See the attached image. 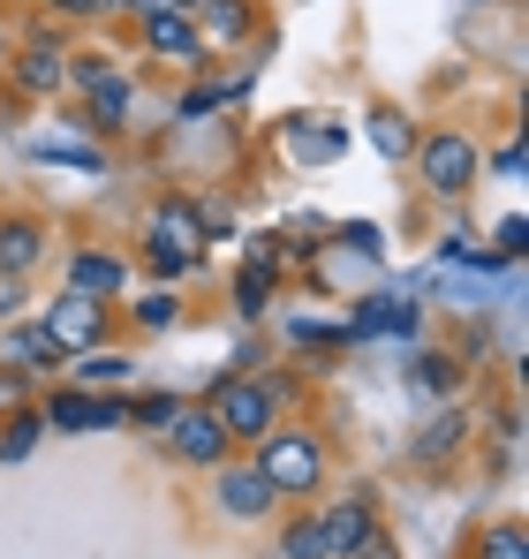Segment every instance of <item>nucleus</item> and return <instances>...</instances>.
<instances>
[{"label": "nucleus", "instance_id": "obj_25", "mask_svg": "<svg viewBox=\"0 0 529 559\" xmlns=\"http://www.w3.org/2000/svg\"><path fill=\"white\" fill-rule=\"evenodd\" d=\"M137 325H144V333H167V325H175V295H144V302H137Z\"/></svg>", "mask_w": 529, "mask_h": 559}, {"label": "nucleus", "instance_id": "obj_15", "mask_svg": "<svg viewBox=\"0 0 529 559\" xmlns=\"http://www.w3.org/2000/svg\"><path fill=\"white\" fill-rule=\"evenodd\" d=\"M38 250H46V235H38L31 219H8V227H0V273H8V280L31 273V265H38Z\"/></svg>", "mask_w": 529, "mask_h": 559}, {"label": "nucleus", "instance_id": "obj_9", "mask_svg": "<svg viewBox=\"0 0 529 559\" xmlns=\"http://www.w3.org/2000/svg\"><path fill=\"white\" fill-rule=\"evenodd\" d=\"M272 499H280V491L264 484L258 468H227V476H220V507H227L235 522H258V514L272 507Z\"/></svg>", "mask_w": 529, "mask_h": 559}, {"label": "nucleus", "instance_id": "obj_7", "mask_svg": "<svg viewBox=\"0 0 529 559\" xmlns=\"http://www.w3.org/2000/svg\"><path fill=\"white\" fill-rule=\"evenodd\" d=\"M167 431H175V454H181V462H197V468H212L220 454H227V431H220L212 408H175Z\"/></svg>", "mask_w": 529, "mask_h": 559}, {"label": "nucleus", "instance_id": "obj_19", "mask_svg": "<svg viewBox=\"0 0 529 559\" xmlns=\"http://www.w3.org/2000/svg\"><path fill=\"white\" fill-rule=\"evenodd\" d=\"M91 114H98V121H121V114H129V84L98 69V76H91Z\"/></svg>", "mask_w": 529, "mask_h": 559}, {"label": "nucleus", "instance_id": "obj_3", "mask_svg": "<svg viewBox=\"0 0 529 559\" xmlns=\"http://www.w3.org/2000/svg\"><path fill=\"white\" fill-rule=\"evenodd\" d=\"M318 537H326V559H393L386 537H378V522H371V507H355V499L318 522Z\"/></svg>", "mask_w": 529, "mask_h": 559}, {"label": "nucleus", "instance_id": "obj_24", "mask_svg": "<svg viewBox=\"0 0 529 559\" xmlns=\"http://www.w3.org/2000/svg\"><path fill=\"white\" fill-rule=\"evenodd\" d=\"M280 552H287V559H326V537H318V522L287 530V537H280Z\"/></svg>", "mask_w": 529, "mask_h": 559}, {"label": "nucleus", "instance_id": "obj_6", "mask_svg": "<svg viewBox=\"0 0 529 559\" xmlns=\"http://www.w3.org/2000/svg\"><path fill=\"white\" fill-rule=\"evenodd\" d=\"M46 424H54V431H106V424H129V401H106V393H54Z\"/></svg>", "mask_w": 529, "mask_h": 559}, {"label": "nucleus", "instance_id": "obj_5", "mask_svg": "<svg viewBox=\"0 0 529 559\" xmlns=\"http://www.w3.org/2000/svg\"><path fill=\"white\" fill-rule=\"evenodd\" d=\"M424 182L439 189V197L469 189V182H477V144H469V136H454V129L424 136Z\"/></svg>", "mask_w": 529, "mask_h": 559}, {"label": "nucleus", "instance_id": "obj_17", "mask_svg": "<svg viewBox=\"0 0 529 559\" xmlns=\"http://www.w3.org/2000/svg\"><path fill=\"white\" fill-rule=\"evenodd\" d=\"M15 84H23V92H54V84H61V46H31L23 69H15Z\"/></svg>", "mask_w": 529, "mask_h": 559}, {"label": "nucleus", "instance_id": "obj_26", "mask_svg": "<svg viewBox=\"0 0 529 559\" xmlns=\"http://www.w3.org/2000/svg\"><path fill=\"white\" fill-rule=\"evenodd\" d=\"M287 341H303V348H333V341H349V333H333V325H310V318H295V325H287Z\"/></svg>", "mask_w": 529, "mask_h": 559}, {"label": "nucleus", "instance_id": "obj_4", "mask_svg": "<svg viewBox=\"0 0 529 559\" xmlns=\"http://www.w3.org/2000/svg\"><path fill=\"white\" fill-rule=\"evenodd\" d=\"M197 242H204V235H197V212H189V204H160V212H152V265H160V273L197 265Z\"/></svg>", "mask_w": 529, "mask_h": 559}, {"label": "nucleus", "instance_id": "obj_32", "mask_svg": "<svg viewBox=\"0 0 529 559\" xmlns=\"http://www.w3.org/2000/svg\"><path fill=\"white\" fill-rule=\"evenodd\" d=\"M77 15H98V8H129V0H69Z\"/></svg>", "mask_w": 529, "mask_h": 559}, {"label": "nucleus", "instance_id": "obj_18", "mask_svg": "<svg viewBox=\"0 0 529 559\" xmlns=\"http://www.w3.org/2000/svg\"><path fill=\"white\" fill-rule=\"evenodd\" d=\"M69 287H77V295H114V287H121V258H77Z\"/></svg>", "mask_w": 529, "mask_h": 559}, {"label": "nucleus", "instance_id": "obj_34", "mask_svg": "<svg viewBox=\"0 0 529 559\" xmlns=\"http://www.w3.org/2000/svg\"><path fill=\"white\" fill-rule=\"evenodd\" d=\"M167 8H197V0H167Z\"/></svg>", "mask_w": 529, "mask_h": 559}, {"label": "nucleus", "instance_id": "obj_16", "mask_svg": "<svg viewBox=\"0 0 529 559\" xmlns=\"http://www.w3.org/2000/svg\"><path fill=\"white\" fill-rule=\"evenodd\" d=\"M461 431H469V416H461V408H439V416H432V431L416 439V462H446V454L461 447Z\"/></svg>", "mask_w": 529, "mask_h": 559}, {"label": "nucleus", "instance_id": "obj_10", "mask_svg": "<svg viewBox=\"0 0 529 559\" xmlns=\"http://www.w3.org/2000/svg\"><path fill=\"white\" fill-rule=\"evenodd\" d=\"M386 333H416V302H393V295H378V302H363L349 325V341H386Z\"/></svg>", "mask_w": 529, "mask_h": 559}, {"label": "nucleus", "instance_id": "obj_28", "mask_svg": "<svg viewBox=\"0 0 529 559\" xmlns=\"http://www.w3.org/2000/svg\"><path fill=\"white\" fill-rule=\"evenodd\" d=\"M484 559H529L522 530H492V537H484Z\"/></svg>", "mask_w": 529, "mask_h": 559}, {"label": "nucleus", "instance_id": "obj_22", "mask_svg": "<svg viewBox=\"0 0 529 559\" xmlns=\"http://www.w3.org/2000/svg\"><path fill=\"white\" fill-rule=\"evenodd\" d=\"M77 378H84L91 393H98V385H129V356H84Z\"/></svg>", "mask_w": 529, "mask_h": 559}, {"label": "nucleus", "instance_id": "obj_20", "mask_svg": "<svg viewBox=\"0 0 529 559\" xmlns=\"http://www.w3.org/2000/svg\"><path fill=\"white\" fill-rule=\"evenodd\" d=\"M371 144H378L386 159H409V121H401V114H371Z\"/></svg>", "mask_w": 529, "mask_h": 559}, {"label": "nucleus", "instance_id": "obj_1", "mask_svg": "<svg viewBox=\"0 0 529 559\" xmlns=\"http://www.w3.org/2000/svg\"><path fill=\"white\" fill-rule=\"evenodd\" d=\"M258 476L272 484V491H310V484L326 476V454H318V439H303V431H280V439H264Z\"/></svg>", "mask_w": 529, "mask_h": 559}, {"label": "nucleus", "instance_id": "obj_23", "mask_svg": "<svg viewBox=\"0 0 529 559\" xmlns=\"http://www.w3.org/2000/svg\"><path fill=\"white\" fill-rule=\"evenodd\" d=\"M409 385H424V393H446V385H454V356H416V364H409Z\"/></svg>", "mask_w": 529, "mask_h": 559}, {"label": "nucleus", "instance_id": "obj_33", "mask_svg": "<svg viewBox=\"0 0 529 559\" xmlns=\"http://www.w3.org/2000/svg\"><path fill=\"white\" fill-rule=\"evenodd\" d=\"M129 8H144V15H152V8H167V0H129Z\"/></svg>", "mask_w": 529, "mask_h": 559}, {"label": "nucleus", "instance_id": "obj_14", "mask_svg": "<svg viewBox=\"0 0 529 559\" xmlns=\"http://www.w3.org/2000/svg\"><path fill=\"white\" fill-rule=\"evenodd\" d=\"M197 8H204L197 46H235V38L250 31V8H243V0H197Z\"/></svg>", "mask_w": 529, "mask_h": 559}, {"label": "nucleus", "instance_id": "obj_12", "mask_svg": "<svg viewBox=\"0 0 529 559\" xmlns=\"http://www.w3.org/2000/svg\"><path fill=\"white\" fill-rule=\"evenodd\" d=\"M144 38H152V53H167V61H197V53H204L197 31L181 23L175 8H152V15H144Z\"/></svg>", "mask_w": 529, "mask_h": 559}, {"label": "nucleus", "instance_id": "obj_30", "mask_svg": "<svg viewBox=\"0 0 529 559\" xmlns=\"http://www.w3.org/2000/svg\"><path fill=\"white\" fill-rule=\"evenodd\" d=\"M492 258H522V219H499V242H492Z\"/></svg>", "mask_w": 529, "mask_h": 559}, {"label": "nucleus", "instance_id": "obj_35", "mask_svg": "<svg viewBox=\"0 0 529 559\" xmlns=\"http://www.w3.org/2000/svg\"><path fill=\"white\" fill-rule=\"evenodd\" d=\"M0 53H8V38H0Z\"/></svg>", "mask_w": 529, "mask_h": 559}, {"label": "nucleus", "instance_id": "obj_27", "mask_svg": "<svg viewBox=\"0 0 529 559\" xmlns=\"http://www.w3.org/2000/svg\"><path fill=\"white\" fill-rule=\"evenodd\" d=\"M129 416H137V424H175V393H144Z\"/></svg>", "mask_w": 529, "mask_h": 559}, {"label": "nucleus", "instance_id": "obj_31", "mask_svg": "<svg viewBox=\"0 0 529 559\" xmlns=\"http://www.w3.org/2000/svg\"><path fill=\"white\" fill-rule=\"evenodd\" d=\"M15 302H23V287H15V280H8V273H0V318H8Z\"/></svg>", "mask_w": 529, "mask_h": 559}, {"label": "nucleus", "instance_id": "obj_11", "mask_svg": "<svg viewBox=\"0 0 529 559\" xmlns=\"http://www.w3.org/2000/svg\"><path fill=\"white\" fill-rule=\"evenodd\" d=\"M280 144H287V159L326 167V159H341V144H349V136H341V129H326V121H287V136H280Z\"/></svg>", "mask_w": 529, "mask_h": 559}, {"label": "nucleus", "instance_id": "obj_29", "mask_svg": "<svg viewBox=\"0 0 529 559\" xmlns=\"http://www.w3.org/2000/svg\"><path fill=\"white\" fill-rule=\"evenodd\" d=\"M264 287H272V273H264V258H250V273H243V310H264Z\"/></svg>", "mask_w": 529, "mask_h": 559}, {"label": "nucleus", "instance_id": "obj_2", "mask_svg": "<svg viewBox=\"0 0 529 559\" xmlns=\"http://www.w3.org/2000/svg\"><path fill=\"white\" fill-rule=\"evenodd\" d=\"M212 416H220V431H227V439H264V431H272V393L250 385V378H220Z\"/></svg>", "mask_w": 529, "mask_h": 559}, {"label": "nucleus", "instance_id": "obj_8", "mask_svg": "<svg viewBox=\"0 0 529 559\" xmlns=\"http://www.w3.org/2000/svg\"><path fill=\"white\" fill-rule=\"evenodd\" d=\"M46 333H54L61 348H91V341H98V302L69 287V295H61V302L46 310Z\"/></svg>", "mask_w": 529, "mask_h": 559}, {"label": "nucleus", "instance_id": "obj_21", "mask_svg": "<svg viewBox=\"0 0 529 559\" xmlns=\"http://www.w3.org/2000/svg\"><path fill=\"white\" fill-rule=\"evenodd\" d=\"M38 431H46V416H31V408H23V416L8 424V439H0V462H23V454L38 447Z\"/></svg>", "mask_w": 529, "mask_h": 559}, {"label": "nucleus", "instance_id": "obj_13", "mask_svg": "<svg viewBox=\"0 0 529 559\" xmlns=\"http://www.w3.org/2000/svg\"><path fill=\"white\" fill-rule=\"evenodd\" d=\"M0 356H8L15 371H54V364H61L69 348H61V341H54L46 325H31V333H8V348H0Z\"/></svg>", "mask_w": 529, "mask_h": 559}]
</instances>
